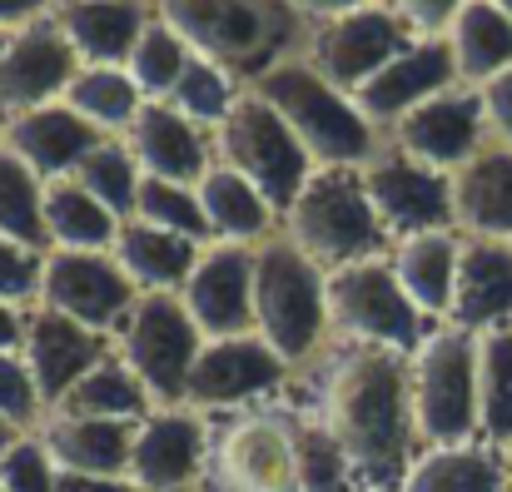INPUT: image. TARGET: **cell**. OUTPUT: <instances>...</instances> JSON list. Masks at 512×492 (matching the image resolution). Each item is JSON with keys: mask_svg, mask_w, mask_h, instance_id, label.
<instances>
[{"mask_svg": "<svg viewBox=\"0 0 512 492\" xmlns=\"http://www.w3.org/2000/svg\"><path fill=\"white\" fill-rule=\"evenodd\" d=\"M55 10V0H0V30H20V25H35Z\"/></svg>", "mask_w": 512, "mask_h": 492, "instance_id": "obj_47", "label": "cell"}, {"mask_svg": "<svg viewBox=\"0 0 512 492\" xmlns=\"http://www.w3.org/2000/svg\"><path fill=\"white\" fill-rule=\"evenodd\" d=\"M503 458H508V483H512V443H508V448H503Z\"/></svg>", "mask_w": 512, "mask_h": 492, "instance_id": "obj_52", "label": "cell"}, {"mask_svg": "<svg viewBox=\"0 0 512 492\" xmlns=\"http://www.w3.org/2000/svg\"><path fill=\"white\" fill-rule=\"evenodd\" d=\"M194 492H304L294 463V413L284 398L214 413Z\"/></svg>", "mask_w": 512, "mask_h": 492, "instance_id": "obj_6", "label": "cell"}, {"mask_svg": "<svg viewBox=\"0 0 512 492\" xmlns=\"http://www.w3.org/2000/svg\"><path fill=\"white\" fill-rule=\"evenodd\" d=\"M438 324L423 319V309L408 299L388 259H368L329 274V333L378 343L393 353H413Z\"/></svg>", "mask_w": 512, "mask_h": 492, "instance_id": "obj_10", "label": "cell"}, {"mask_svg": "<svg viewBox=\"0 0 512 492\" xmlns=\"http://www.w3.org/2000/svg\"><path fill=\"white\" fill-rule=\"evenodd\" d=\"M0 234L35 249V254H50V239H45V179L20 164L10 150H0Z\"/></svg>", "mask_w": 512, "mask_h": 492, "instance_id": "obj_36", "label": "cell"}, {"mask_svg": "<svg viewBox=\"0 0 512 492\" xmlns=\"http://www.w3.org/2000/svg\"><path fill=\"white\" fill-rule=\"evenodd\" d=\"M478 433L493 448L512 443V328L478 333Z\"/></svg>", "mask_w": 512, "mask_h": 492, "instance_id": "obj_35", "label": "cell"}, {"mask_svg": "<svg viewBox=\"0 0 512 492\" xmlns=\"http://www.w3.org/2000/svg\"><path fill=\"white\" fill-rule=\"evenodd\" d=\"M45 398H40V388H35V378H30V368H25V358L20 353H0V418L15 428V433H35L40 423H45Z\"/></svg>", "mask_w": 512, "mask_h": 492, "instance_id": "obj_42", "label": "cell"}, {"mask_svg": "<svg viewBox=\"0 0 512 492\" xmlns=\"http://www.w3.org/2000/svg\"><path fill=\"white\" fill-rule=\"evenodd\" d=\"M5 45H10V30H0V55H5Z\"/></svg>", "mask_w": 512, "mask_h": 492, "instance_id": "obj_53", "label": "cell"}, {"mask_svg": "<svg viewBox=\"0 0 512 492\" xmlns=\"http://www.w3.org/2000/svg\"><path fill=\"white\" fill-rule=\"evenodd\" d=\"M289 383H294V368L259 333L209 338L194 373H189L184 408H194L199 418L239 413V408H254V403H274L279 393H289Z\"/></svg>", "mask_w": 512, "mask_h": 492, "instance_id": "obj_12", "label": "cell"}, {"mask_svg": "<svg viewBox=\"0 0 512 492\" xmlns=\"http://www.w3.org/2000/svg\"><path fill=\"white\" fill-rule=\"evenodd\" d=\"M120 234V219L85 194L75 179L45 184V239L50 249H80V254H110Z\"/></svg>", "mask_w": 512, "mask_h": 492, "instance_id": "obj_33", "label": "cell"}, {"mask_svg": "<svg viewBox=\"0 0 512 492\" xmlns=\"http://www.w3.org/2000/svg\"><path fill=\"white\" fill-rule=\"evenodd\" d=\"M135 219L179 234V239H194V244H214V229H209V214L199 204V189L194 184H174V179H150L140 184V199H135Z\"/></svg>", "mask_w": 512, "mask_h": 492, "instance_id": "obj_39", "label": "cell"}, {"mask_svg": "<svg viewBox=\"0 0 512 492\" xmlns=\"http://www.w3.org/2000/svg\"><path fill=\"white\" fill-rule=\"evenodd\" d=\"M448 45L458 60V80L478 90L512 65V15L493 0H468L448 30Z\"/></svg>", "mask_w": 512, "mask_h": 492, "instance_id": "obj_32", "label": "cell"}, {"mask_svg": "<svg viewBox=\"0 0 512 492\" xmlns=\"http://www.w3.org/2000/svg\"><path fill=\"white\" fill-rule=\"evenodd\" d=\"M204 249H209V244L165 234V229H155V224H145V219H125L120 234H115L110 259L125 269V279H130L140 294H179Z\"/></svg>", "mask_w": 512, "mask_h": 492, "instance_id": "obj_29", "label": "cell"}, {"mask_svg": "<svg viewBox=\"0 0 512 492\" xmlns=\"http://www.w3.org/2000/svg\"><path fill=\"white\" fill-rule=\"evenodd\" d=\"M383 140H393L398 150H408L413 160L433 164L443 174H458L488 145V120H483V95L473 85H453L443 95H433L428 105L408 110Z\"/></svg>", "mask_w": 512, "mask_h": 492, "instance_id": "obj_16", "label": "cell"}, {"mask_svg": "<svg viewBox=\"0 0 512 492\" xmlns=\"http://www.w3.org/2000/svg\"><path fill=\"white\" fill-rule=\"evenodd\" d=\"M214 160L239 169L274 209L279 219L289 214V204L299 199V189L309 184L314 160L309 150L299 145V135L279 120V110L259 95V90H244L229 110V120L214 130Z\"/></svg>", "mask_w": 512, "mask_h": 492, "instance_id": "obj_9", "label": "cell"}, {"mask_svg": "<svg viewBox=\"0 0 512 492\" xmlns=\"http://www.w3.org/2000/svg\"><path fill=\"white\" fill-rule=\"evenodd\" d=\"M60 492H145L130 478H85V473H60Z\"/></svg>", "mask_w": 512, "mask_h": 492, "instance_id": "obj_49", "label": "cell"}, {"mask_svg": "<svg viewBox=\"0 0 512 492\" xmlns=\"http://www.w3.org/2000/svg\"><path fill=\"white\" fill-rule=\"evenodd\" d=\"M50 413H70V418H110V423H145L155 413V398L145 393V383L125 368V358L110 348Z\"/></svg>", "mask_w": 512, "mask_h": 492, "instance_id": "obj_31", "label": "cell"}, {"mask_svg": "<svg viewBox=\"0 0 512 492\" xmlns=\"http://www.w3.org/2000/svg\"><path fill=\"white\" fill-rule=\"evenodd\" d=\"M45 458L55 473H85V478H125L130 473V448H135V423H110V418H70V413H45L35 428Z\"/></svg>", "mask_w": 512, "mask_h": 492, "instance_id": "obj_25", "label": "cell"}, {"mask_svg": "<svg viewBox=\"0 0 512 492\" xmlns=\"http://www.w3.org/2000/svg\"><path fill=\"white\" fill-rule=\"evenodd\" d=\"M493 5H498V10H508V15H512V0H493Z\"/></svg>", "mask_w": 512, "mask_h": 492, "instance_id": "obj_54", "label": "cell"}, {"mask_svg": "<svg viewBox=\"0 0 512 492\" xmlns=\"http://www.w3.org/2000/svg\"><path fill=\"white\" fill-rule=\"evenodd\" d=\"M418 448L478 443V333L438 324L408 353Z\"/></svg>", "mask_w": 512, "mask_h": 492, "instance_id": "obj_7", "label": "cell"}, {"mask_svg": "<svg viewBox=\"0 0 512 492\" xmlns=\"http://www.w3.org/2000/svg\"><path fill=\"white\" fill-rule=\"evenodd\" d=\"M209 423L194 408H155L145 423H135L130 448V483L145 492H194L204 473Z\"/></svg>", "mask_w": 512, "mask_h": 492, "instance_id": "obj_19", "label": "cell"}, {"mask_svg": "<svg viewBox=\"0 0 512 492\" xmlns=\"http://www.w3.org/2000/svg\"><path fill=\"white\" fill-rule=\"evenodd\" d=\"M80 70L85 65L70 50L65 30L55 25V15L10 30V45L0 55V115L15 120L40 105H60Z\"/></svg>", "mask_w": 512, "mask_h": 492, "instance_id": "obj_15", "label": "cell"}, {"mask_svg": "<svg viewBox=\"0 0 512 492\" xmlns=\"http://www.w3.org/2000/svg\"><path fill=\"white\" fill-rule=\"evenodd\" d=\"M418 35L393 15L388 0L378 5H363V10H348L339 20H319L309 25V40H304V60L334 85L343 95H358L393 55H403Z\"/></svg>", "mask_w": 512, "mask_h": 492, "instance_id": "obj_13", "label": "cell"}, {"mask_svg": "<svg viewBox=\"0 0 512 492\" xmlns=\"http://www.w3.org/2000/svg\"><path fill=\"white\" fill-rule=\"evenodd\" d=\"M284 234L324 274H339V269L393 254V234L373 214L358 169H314L309 184L299 189V199L284 214Z\"/></svg>", "mask_w": 512, "mask_h": 492, "instance_id": "obj_4", "label": "cell"}, {"mask_svg": "<svg viewBox=\"0 0 512 492\" xmlns=\"http://www.w3.org/2000/svg\"><path fill=\"white\" fill-rule=\"evenodd\" d=\"M0 492H5V488H0Z\"/></svg>", "mask_w": 512, "mask_h": 492, "instance_id": "obj_56", "label": "cell"}, {"mask_svg": "<svg viewBox=\"0 0 512 492\" xmlns=\"http://www.w3.org/2000/svg\"><path fill=\"white\" fill-rule=\"evenodd\" d=\"M388 5H393V15H398L418 40H443V35L453 30V20L463 15L468 0H388Z\"/></svg>", "mask_w": 512, "mask_h": 492, "instance_id": "obj_45", "label": "cell"}, {"mask_svg": "<svg viewBox=\"0 0 512 492\" xmlns=\"http://www.w3.org/2000/svg\"><path fill=\"white\" fill-rule=\"evenodd\" d=\"M40 269H45V254L0 234V304L30 309L40 299Z\"/></svg>", "mask_w": 512, "mask_h": 492, "instance_id": "obj_44", "label": "cell"}, {"mask_svg": "<svg viewBox=\"0 0 512 492\" xmlns=\"http://www.w3.org/2000/svg\"><path fill=\"white\" fill-rule=\"evenodd\" d=\"M244 95V85L239 80H229L219 65H209V60H189V70L179 75V85L170 90V100L165 105H174L184 120H194L199 130H219L224 120H229V110H234V100Z\"/></svg>", "mask_w": 512, "mask_h": 492, "instance_id": "obj_41", "label": "cell"}, {"mask_svg": "<svg viewBox=\"0 0 512 492\" xmlns=\"http://www.w3.org/2000/svg\"><path fill=\"white\" fill-rule=\"evenodd\" d=\"M65 105L85 125H95L105 140H120L135 125V115L145 110V95H140V85L130 80L125 65H85L75 75V85L65 90Z\"/></svg>", "mask_w": 512, "mask_h": 492, "instance_id": "obj_34", "label": "cell"}, {"mask_svg": "<svg viewBox=\"0 0 512 492\" xmlns=\"http://www.w3.org/2000/svg\"><path fill=\"white\" fill-rule=\"evenodd\" d=\"M453 214L458 234L512 239V145H483L453 174Z\"/></svg>", "mask_w": 512, "mask_h": 492, "instance_id": "obj_26", "label": "cell"}, {"mask_svg": "<svg viewBox=\"0 0 512 492\" xmlns=\"http://www.w3.org/2000/svg\"><path fill=\"white\" fill-rule=\"evenodd\" d=\"M398 492H512L508 458L483 438L453 448H423Z\"/></svg>", "mask_w": 512, "mask_h": 492, "instance_id": "obj_30", "label": "cell"}, {"mask_svg": "<svg viewBox=\"0 0 512 492\" xmlns=\"http://www.w3.org/2000/svg\"><path fill=\"white\" fill-rule=\"evenodd\" d=\"M15 438H25V433H15V428H10V423H5V418H0V453H5V448H10V443H15Z\"/></svg>", "mask_w": 512, "mask_h": 492, "instance_id": "obj_51", "label": "cell"}, {"mask_svg": "<svg viewBox=\"0 0 512 492\" xmlns=\"http://www.w3.org/2000/svg\"><path fill=\"white\" fill-rule=\"evenodd\" d=\"M110 343L125 358V368L145 383L155 408H184L189 373H194L209 338L189 319L179 294H140Z\"/></svg>", "mask_w": 512, "mask_h": 492, "instance_id": "obj_8", "label": "cell"}, {"mask_svg": "<svg viewBox=\"0 0 512 492\" xmlns=\"http://www.w3.org/2000/svg\"><path fill=\"white\" fill-rule=\"evenodd\" d=\"M289 403L314 413L348 453L358 492H398L418 448L413 428V388L408 353L329 338L314 363H304L289 383Z\"/></svg>", "mask_w": 512, "mask_h": 492, "instance_id": "obj_1", "label": "cell"}, {"mask_svg": "<svg viewBox=\"0 0 512 492\" xmlns=\"http://www.w3.org/2000/svg\"><path fill=\"white\" fill-rule=\"evenodd\" d=\"M254 333L299 373L329 333V274L279 229L254 249Z\"/></svg>", "mask_w": 512, "mask_h": 492, "instance_id": "obj_3", "label": "cell"}, {"mask_svg": "<svg viewBox=\"0 0 512 492\" xmlns=\"http://www.w3.org/2000/svg\"><path fill=\"white\" fill-rule=\"evenodd\" d=\"M189 60H194V50H189L170 25L155 15L150 30L140 35V45L130 50L125 70H130V80L140 85L145 100H170V90L179 85V75L189 70Z\"/></svg>", "mask_w": 512, "mask_h": 492, "instance_id": "obj_40", "label": "cell"}, {"mask_svg": "<svg viewBox=\"0 0 512 492\" xmlns=\"http://www.w3.org/2000/svg\"><path fill=\"white\" fill-rule=\"evenodd\" d=\"M20 343H25V309L0 304V353H20Z\"/></svg>", "mask_w": 512, "mask_h": 492, "instance_id": "obj_50", "label": "cell"}, {"mask_svg": "<svg viewBox=\"0 0 512 492\" xmlns=\"http://www.w3.org/2000/svg\"><path fill=\"white\" fill-rule=\"evenodd\" d=\"M448 324L468 333L512 328V239H473L463 234L458 259V289Z\"/></svg>", "mask_w": 512, "mask_h": 492, "instance_id": "obj_23", "label": "cell"}, {"mask_svg": "<svg viewBox=\"0 0 512 492\" xmlns=\"http://www.w3.org/2000/svg\"><path fill=\"white\" fill-rule=\"evenodd\" d=\"M100 140H105V135H100L95 125H85L65 100H60V105H40V110H30V115L5 120V150H10L20 164H30L45 184L70 179V174H75V164L85 160Z\"/></svg>", "mask_w": 512, "mask_h": 492, "instance_id": "obj_24", "label": "cell"}, {"mask_svg": "<svg viewBox=\"0 0 512 492\" xmlns=\"http://www.w3.org/2000/svg\"><path fill=\"white\" fill-rule=\"evenodd\" d=\"M289 403V398H284ZM294 463H299V488L304 492H358L353 483V468H348V453L339 448V438L304 408H294Z\"/></svg>", "mask_w": 512, "mask_h": 492, "instance_id": "obj_38", "label": "cell"}, {"mask_svg": "<svg viewBox=\"0 0 512 492\" xmlns=\"http://www.w3.org/2000/svg\"><path fill=\"white\" fill-rule=\"evenodd\" d=\"M155 15L244 90L284 60H299L309 40V20L294 0H155Z\"/></svg>", "mask_w": 512, "mask_h": 492, "instance_id": "obj_2", "label": "cell"}, {"mask_svg": "<svg viewBox=\"0 0 512 492\" xmlns=\"http://www.w3.org/2000/svg\"><path fill=\"white\" fill-rule=\"evenodd\" d=\"M194 189H199V204H204V214H209L214 244H249V249H259L264 239H274V234L284 229L279 209H274L239 169H229V164L214 160Z\"/></svg>", "mask_w": 512, "mask_h": 492, "instance_id": "obj_28", "label": "cell"}, {"mask_svg": "<svg viewBox=\"0 0 512 492\" xmlns=\"http://www.w3.org/2000/svg\"><path fill=\"white\" fill-rule=\"evenodd\" d=\"M130 145V155L150 179H174V184H199L204 169L214 164V135L199 130L194 120H184L165 100H145V110L135 115V125L120 135Z\"/></svg>", "mask_w": 512, "mask_h": 492, "instance_id": "obj_21", "label": "cell"}, {"mask_svg": "<svg viewBox=\"0 0 512 492\" xmlns=\"http://www.w3.org/2000/svg\"><path fill=\"white\" fill-rule=\"evenodd\" d=\"M0 488L5 492H60V473H55V463L45 458V448H40L35 433L15 438V443L0 453Z\"/></svg>", "mask_w": 512, "mask_h": 492, "instance_id": "obj_43", "label": "cell"}, {"mask_svg": "<svg viewBox=\"0 0 512 492\" xmlns=\"http://www.w3.org/2000/svg\"><path fill=\"white\" fill-rule=\"evenodd\" d=\"M453 85H463V80H458V60H453L448 35H443V40H413L403 55H393V60L353 95V105L363 110V120H368L378 135H388L408 110L428 105L433 95H443V90H453Z\"/></svg>", "mask_w": 512, "mask_h": 492, "instance_id": "obj_18", "label": "cell"}, {"mask_svg": "<svg viewBox=\"0 0 512 492\" xmlns=\"http://www.w3.org/2000/svg\"><path fill=\"white\" fill-rule=\"evenodd\" d=\"M85 194H95L120 224L125 219H135V199H140V184H145V169L140 160L130 155V145L125 140H100L85 160L75 164V174H70Z\"/></svg>", "mask_w": 512, "mask_h": 492, "instance_id": "obj_37", "label": "cell"}, {"mask_svg": "<svg viewBox=\"0 0 512 492\" xmlns=\"http://www.w3.org/2000/svg\"><path fill=\"white\" fill-rule=\"evenodd\" d=\"M189 319L204 338L254 333V249L249 244H209L194 274L179 289Z\"/></svg>", "mask_w": 512, "mask_h": 492, "instance_id": "obj_17", "label": "cell"}, {"mask_svg": "<svg viewBox=\"0 0 512 492\" xmlns=\"http://www.w3.org/2000/svg\"><path fill=\"white\" fill-rule=\"evenodd\" d=\"M50 15L80 65H125L155 20V0H55Z\"/></svg>", "mask_w": 512, "mask_h": 492, "instance_id": "obj_22", "label": "cell"}, {"mask_svg": "<svg viewBox=\"0 0 512 492\" xmlns=\"http://www.w3.org/2000/svg\"><path fill=\"white\" fill-rule=\"evenodd\" d=\"M458 259H463V234L458 229L398 239L393 254H388L398 284L408 289V299L423 309L428 324H448L453 289H458Z\"/></svg>", "mask_w": 512, "mask_h": 492, "instance_id": "obj_27", "label": "cell"}, {"mask_svg": "<svg viewBox=\"0 0 512 492\" xmlns=\"http://www.w3.org/2000/svg\"><path fill=\"white\" fill-rule=\"evenodd\" d=\"M478 95H483L488 140H493V145H512V65L503 75H493L488 85H478Z\"/></svg>", "mask_w": 512, "mask_h": 492, "instance_id": "obj_46", "label": "cell"}, {"mask_svg": "<svg viewBox=\"0 0 512 492\" xmlns=\"http://www.w3.org/2000/svg\"><path fill=\"white\" fill-rule=\"evenodd\" d=\"M363 5H378V0H294V10H299L309 25H319V20H339V15L363 10Z\"/></svg>", "mask_w": 512, "mask_h": 492, "instance_id": "obj_48", "label": "cell"}, {"mask_svg": "<svg viewBox=\"0 0 512 492\" xmlns=\"http://www.w3.org/2000/svg\"><path fill=\"white\" fill-rule=\"evenodd\" d=\"M110 348H115V343H110L105 333L75 324V319H65V314H55V309H45V304H30V309H25L20 358H25V368H30L40 398H45V408H60V398H65Z\"/></svg>", "mask_w": 512, "mask_h": 492, "instance_id": "obj_20", "label": "cell"}, {"mask_svg": "<svg viewBox=\"0 0 512 492\" xmlns=\"http://www.w3.org/2000/svg\"><path fill=\"white\" fill-rule=\"evenodd\" d=\"M135 299H140V289L125 279V269L110 254H80V249H50L45 254L35 304L115 338V328L125 324Z\"/></svg>", "mask_w": 512, "mask_h": 492, "instance_id": "obj_14", "label": "cell"}, {"mask_svg": "<svg viewBox=\"0 0 512 492\" xmlns=\"http://www.w3.org/2000/svg\"><path fill=\"white\" fill-rule=\"evenodd\" d=\"M249 90H259L279 110V120L309 150L314 169H358V164L373 160V150L383 145V135L363 120V110L353 105V95L334 90L304 55L299 60H284L279 70H269Z\"/></svg>", "mask_w": 512, "mask_h": 492, "instance_id": "obj_5", "label": "cell"}, {"mask_svg": "<svg viewBox=\"0 0 512 492\" xmlns=\"http://www.w3.org/2000/svg\"><path fill=\"white\" fill-rule=\"evenodd\" d=\"M0 150H5V115H0Z\"/></svg>", "mask_w": 512, "mask_h": 492, "instance_id": "obj_55", "label": "cell"}, {"mask_svg": "<svg viewBox=\"0 0 512 492\" xmlns=\"http://www.w3.org/2000/svg\"><path fill=\"white\" fill-rule=\"evenodd\" d=\"M358 174H363L368 204H373V214L383 219V229L393 234V244H398V239H413V234L458 229V214H453V174L413 160V155L398 150L393 140H383V145L373 150V160L358 164Z\"/></svg>", "mask_w": 512, "mask_h": 492, "instance_id": "obj_11", "label": "cell"}]
</instances>
